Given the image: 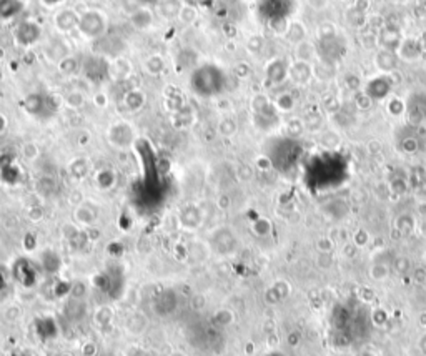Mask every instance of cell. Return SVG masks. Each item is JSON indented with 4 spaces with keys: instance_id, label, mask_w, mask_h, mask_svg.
Masks as SVG:
<instances>
[{
    "instance_id": "6da1fadb",
    "label": "cell",
    "mask_w": 426,
    "mask_h": 356,
    "mask_svg": "<svg viewBox=\"0 0 426 356\" xmlns=\"http://www.w3.org/2000/svg\"><path fill=\"white\" fill-rule=\"evenodd\" d=\"M23 108L27 110L29 115L35 117V119H50L55 115L57 105L52 95L49 93H30L29 97L23 102Z\"/></svg>"
},
{
    "instance_id": "7a4b0ae2",
    "label": "cell",
    "mask_w": 426,
    "mask_h": 356,
    "mask_svg": "<svg viewBox=\"0 0 426 356\" xmlns=\"http://www.w3.org/2000/svg\"><path fill=\"white\" fill-rule=\"evenodd\" d=\"M105 29H107V20H105V17L100 14V12L90 10L80 17L79 30L84 37L97 38L105 32Z\"/></svg>"
},
{
    "instance_id": "3957f363",
    "label": "cell",
    "mask_w": 426,
    "mask_h": 356,
    "mask_svg": "<svg viewBox=\"0 0 426 356\" xmlns=\"http://www.w3.org/2000/svg\"><path fill=\"white\" fill-rule=\"evenodd\" d=\"M108 140L115 147L125 148L128 145H132V142L135 140V132L128 122L112 123V127L108 128Z\"/></svg>"
},
{
    "instance_id": "277c9868",
    "label": "cell",
    "mask_w": 426,
    "mask_h": 356,
    "mask_svg": "<svg viewBox=\"0 0 426 356\" xmlns=\"http://www.w3.org/2000/svg\"><path fill=\"white\" fill-rule=\"evenodd\" d=\"M100 68L102 70L108 68V62L103 60V57H88L82 64V72H84L85 78H88L90 82L102 80V75H108L107 72H100Z\"/></svg>"
},
{
    "instance_id": "5b68a950",
    "label": "cell",
    "mask_w": 426,
    "mask_h": 356,
    "mask_svg": "<svg viewBox=\"0 0 426 356\" xmlns=\"http://www.w3.org/2000/svg\"><path fill=\"white\" fill-rule=\"evenodd\" d=\"M38 37H40V27H38L37 23H32V22L20 23L17 32H15L17 44H20L22 47H30L38 40Z\"/></svg>"
},
{
    "instance_id": "8992f818",
    "label": "cell",
    "mask_w": 426,
    "mask_h": 356,
    "mask_svg": "<svg viewBox=\"0 0 426 356\" xmlns=\"http://www.w3.org/2000/svg\"><path fill=\"white\" fill-rule=\"evenodd\" d=\"M132 73V64L130 60L123 57H115L113 60L108 62V77L113 80H125Z\"/></svg>"
},
{
    "instance_id": "52a82bcc",
    "label": "cell",
    "mask_w": 426,
    "mask_h": 356,
    "mask_svg": "<svg viewBox=\"0 0 426 356\" xmlns=\"http://www.w3.org/2000/svg\"><path fill=\"white\" fill-rule=\"evenodd\" d=\"M80 17L72 10H62L55 17V25L60 32H70L73 29H79Z\"/></svg>"
},
{
    "instance_id": "ba28073f",
    "label": "cell",
    "mask_w": 426,
    "mask_h": 356,
    "mask_svg": "<svg viewBox=\"0 0 426 356\" xmlns=\"http://www.w3.org/2000/svg\"><path fill=\"white\" fill-rule=\"evenodd\" d=\"M145 103H147V95L138 88L128 90V92L125 93V97H123L125 108H127L128 112H132V113L138 112L140 108H143V105H145Z\"/></svg>"
},
{
    "instance_id": "9c48e42d",
    "label": "cell",
    "mask_w": 426,
    "mask_h": 356,
    "mask_svg": "<svg viewBox=\"0 0 426 356\" xmlns=\"http://www.w3.org/2000/svg\"><path fill=\"white\" fill-rule=\"evenodd\" d=\"M288 72H290L291 80L296 82V84H307L311 77V67L307 62H300V60H296Z\"/></svg>"
},
{
    "instance_id": "30bf717a",
    "label": "cell",
    "mask_w": 426,
    "mask_h": 356,
    "mask_svg": "<svg viewBox=\"0 0 426 356\" xmlns=\"http://www.w3.org/2000/svg\"><path fill=\"white\" fill-rule=\"evenodd\" d=\"M145 70L152 75H160V73L165 70V60H163L162 55L155 53V55H150L145 60Z\"/></svg>"
},
{
    "instance_id": "8fae6325",
    "label": "cell",
    "mask_w": 426,
    "mask_h": 356,
    "mask_svg": "<svg viewBox=\"0 0 426 356\" xmlns=\"http://www.w3.org/2000/svg\"><path fill=\"white\" fill-rule=\"evenodd\" d=\"M58 70H60V73H64V75H73V73H77L80 70V64L75 57L67 55L64 60L58 62Z\"/></svg>"
},
{
    "instance_id": "7c38bea8",
    "label": "cell",
    "mask_w": 426,
    "mask_h": 356,
    "mask_svg": "<svg viewBox=\"0 0 426 356\" xmlns=\"http://www.w3.org/2000/svg\"><path fill=\"white\" fill-rule=\"evenodd\" d=\"M237 120L233 117H223L218 123V132H220L222 136H232L237 134Z\"/></svg>"
},
{
    "instance_id": "4fadbf2b",
    "label": "cell",
    "mask_w": 426,
    "mask_h": 356,
    "mask_svg": "<svg viewBox=\"0 0 426 356\" xmlns=\"http://www.w3.org/2000/svg\"><path fill=\"white\" fill-rule=\"evenodd\" d=\"M376 65L378 68L385 70V72H390V70L396 67V57H394L392 52H380L376 57Z\"/></svg>"
},
{
    "instance_id": "5bb4252c",
    "label": "cell",
    "mask_w": 426,
    "mask_h": 356,
    "mask_svg": "<svg viewBox=\"0 0 426 356\" xmlns=\"http://www.w3.org/2000/svg\"><path fill=\"white\" fill-rule=\"evenodd\" d=\"M132 23L136 29H147V27L152 25V15L147 10H136L132 15Z\"/></svg>"
},
{
    "instance_id": "9a60e30c",
    "label": "cell",
    "mask_w": 426,
    "mask_h": 356,
    "mask_svg": "<svg viewBox=\"0 0 426 356\" xmlns=\"http://www.w3.org/2000/svg\"><path fill=\"white\" fill-rule=\"evenodd\" d=\"M295 53H296V60H300V62H308V60H310V58H313L315 50H313V47L308 44L307 40H303L302 44L296 45V52H295Z\"/></svg>"
},
{
    "instance_id": "2e32d148",
    "label": "cell",
    "mask_w": 426,
    "mask_h": 356,
    "mask_svg": "<svg viewBox=\"0 0 426 356\" xmlns=\"http://www.w3.org/2000/svg\"><path fill=\"white\" fill-rule=\"evenodd\" d=\"M288 40L293 42V44H302L305 40V29L302 27V23L298 22H293L288 29Z\"/></svg>"
},
{
    "instance_id": "e0dca14e",
    "label": "cell",
    "mask_w": 426,
    "mask_h": 356,
    "mask_svg": "<svg viewBox=\"0 0 426 356\" xmlns=\"http://www.w3.org/2000/svg\"><path fill=\"white\" fill-rule=\"evenodd\" d=\"M303 123H305V128H308V130L318 132L320 128H322L323 120H322V117H320V113H310Z\"/></svg>"
},
{
    "instance_id": "ac0fdd59",
    "label": "cell",
    "mask_w": 426,
    "mask_h": 356,
    "mask_svg": "<svg viewBox=\"0 0 426 356\" xmlns=\"http://www.w3.org/2000/svg\"><path fill=\"white\" fill-rule=\"evenodd\" d=\"M65 102H67V105L70 108H80L82 105L85 103V95L80 92H70L67 95V99H65Z\"/></svg>"
},
{
    "instance_id": "d6986e66",
    "label": "cell",
    "mask_w": 426,
    "mask_h": 356,
    "mask_svg": "<svg viewBox=\"0 0 426 356\" xmlns=\"http://www.w3.org/2000/svg\"><path fill=\"white\" fill-rule=\"evenodd\" d=\"M178 18L182 22H187V23L195 22V18H197V10H195L191 5H182V9H180V12H178Z\"/></svg>"
},
{
    "instance_id": "ffe728a7",
    "label": "cell",
    "mask_w": 426,
    "mask_h": 356,
    "mask_svg": "<svg viewBox=\"0 0 426 356\" xmlns=\"http://www.w3.org/2000/svg\"><path fill=\"white\" fill-rule=\"evenodd\" d=\"M293 105H295V100H293L290 93H283V95H280L278 99H276V107H278V110L281 112H290Z\"/></svg>"
},
{
    "instance_id": "44dd1931",
    "label": "cell",
    "mask_w": 426,
    "mask_h": 356,
    "mask_svg": "<svg viewBox=\"0 0 426 356\" xmlns=\"http://www.w3.org/2000/svg\"><path fill=\"white\" fill-rule=\"evenodd\" d=\"M303 130H305V123L298 119H293L287 123V132H288V135H291V136L302 135Z\"/></svg>"
},
{
    "instance_id": "7402d4cb",
    "label": "cell",
    "mask_w": 426,
    "mask_h": 356,
    "mask_svg": "<svg viewBox=\"0 0 426 356\" xmlns=\"http://www.w3.org/2000/svg\"><path fill=\"white\" fill-rule=\"evenodd\" d=\"M386 276H388V268H386L385 265L376 263V265H373V267H371V278H373V280L381 281V280H385Z\"/></svg>"
},
{
    "instance_id": "603a6c76",
    "label": "cell",
    "mask_w": 426,
    "mask_h": 356,
    "mask_svg": "<svg viewBox=\"0 0 426 356\" xmlns=\"http://www.w3.org/2000/svg\"><path fill=\"white\" fill-rule=\"evenodd\" d=\"M371 100L373 99L366 93H357V97H355V102H357L359 110H368L371 107Z\"/></svg>"
},
{
    "instance_id": "cb8c5ba5",
    "label": "cell",
    "mask_w": 426,
    "mask_h": 356,
    "mask_svg": "<svg viewBox=\"0 0 426 356\" xmlns=\"http://www.w3.org/2000/svg\"><path fill=\"white\" fill-rule=\"evenodd\" d=\"M388 110H390V113H392V115L398 117V115H401V113H403L405 105L401 103V102L398 100V99H392V100L388 102Z\"/></svg>"
},
{
    "instance_id": "d4e9b609",
    "label": "cell",
    "mask_w": 426,
    "mask_h": 356,
    "mask_svg": "<svg viewBox=\"0 0 426 356\" xmlns=\"http://www.w3.org/2000/svg\"><path fill=\"white\" fill-rule=\"evenodd\" d=\"M322 143L326 145L328 148L337 147V145L340 143V136H338V134H335V132H326V134L323 135V138H322Z\"/></svg>"
},
{
    "instance_id": "484cf974",
    "label": "cell",
    "mask_w": 426,
    "mask_h": 356,
    "mask_svg": "<svg viewBox=\"0 0 426 356\" xmlns=\"http://www.w3.org/2000/svg\"><path fill=\"white\" fill-rule=\"evenodd\" d=\"M261 47H263V38L258 37V35H255V37H252L248 40V50H250V52H253V53L260 52Z\"/></svg>"
},
{
    "instance_id": "4316f807",
    "label": "cell",
    "mask_w": 426,
    "mask_h": 356,
    "mask_svg": "<svg viewBox=\"0 0 426 356\" xmlns=\"http://www.w3.org/2000/svg\"><path fill=\"white\" fill-rule=\"evenodd\" d=\"M366 243H368V233H366L365 230H358V232L355 233V245L365 246Z\"/></svg>"
},
{
    "instance_id": "83f0119b",
    "label": "cell",
    "mask_w": 426,
    "mask_h": 356,
    "mask_svg": "<svg viewBox=\"0 0 426 356\" xmlns=\"http://www.w3.org/2000/svg\"><path fill=\"white\" fill-rule=\"evenodd\" d=\"M23 152H25V156L27 158H35V156L38 155V148L35 147L34 143H27L25 148H23Z\"/></svg>"
},
{
    "instance_id": "f1b7e54d",
    "label": "cell",
    "mask_w": 426,
    "mask_h": 356,
    "mask_svg": "<svg viewBox=\"0 0 426 356\" xmlns=\"http://www.w3.org/2000/svg\"><path fill=\"white\" fill-rule=\"evenodd\" d=\"M318 248H320V252H323V253H328L331 250V241L330 240H326V238H323V240H320L318 241Z\"/></svg>"
},
{
    "instance_id": "f546056e",
    "label": "cell",
    "mask_w": 426,
    "mask_h": 356,
    "mask_svg": "<svg viewBox=\"0 0 426 356\" xmlns=\"http://www.w3.org/2000/svg\"><path fill=\"white\" fill-rule=\"evenodd\" d=\"M93 102H95V103L99 105V107H105V105L108 103L107 95H105V93H97L95 99H93Z\"/></svg>"
},
{
    "instance_id": "4dcf8cb0",
    "label": "cell",
    "mask_w": 426,
    "mask_h": 356,
    "mask_svg": "<svg viewBox=\"0 0 426 356\" xmlns=\"http://www.w3.org/2000/svg\"><path fill=\"white\" fill-rule=\"evenodd\" d=\"M345 82H346V85H348V87H350V88H357L358 85H359V80H358V78H355L353 75H348V77L345 78Z\"/></svg>"
},
{
    "instance_id": "1f68e13d",
    "label": "cell",
    "mask_w": 426,
    "mask_h": 356,
    "mask_svg": "<svg viewBox=\"0 0 426 356\" xmlns=\"http://www.w3.org/2000/svg\"><path fill=\"white\" fill-rule=\"evenodd\" d=\"M368 148L371 150V153H376V152L381 150V143L378 142V140H371V142L368 143Z\"/></svg>"
},
{
    "instance_id": "d6a6232c",
    "label": "cell",
    "mask_w": 426,
    "mask_h": 356,
    "mask_svg": "<svg viewBox=\"0 0 426 356\" xmlns=\"http://www.w3.org/2000/svg\"><path fill=\"white\" fill-rule=\"evenodd\" d=\"M7 125H9V122H7V117L0 113V134H3V132L7 130Z\"/></svg>"
},
{
    "instance_id": "836d02e7",
    "label": "cell",
    "mask_w": 426,
    "mask_h": 356,
    "mask_svg": "<svg viewBox=\"0 0 426 356\" xmlns=\"http://www.w3.org/2000/svg\"><path fill=\"white\" fill-rule=\"evenodd\" d=\"M197 2H200V0H185V5H191V7H193Z\"/></svg>"
}]
</instances>
